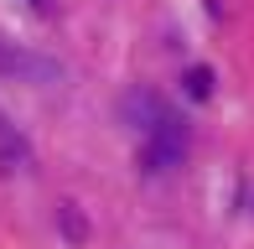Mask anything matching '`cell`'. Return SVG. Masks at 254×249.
Segmentation results:
<instances>
[{"label":"cell","mask_w":254,"mask_h":249,"mask_svg":"<svg viewBox=\"0 0 254 249\" xmlns=\"http://www.w3.org/2000/svg\"><path fill=\"white\" fill-rule=\"evenodd\" d=\"M182 83H187L192 99H207V94H213V67H187V78H182Z\"/></svg>","instance_id":"5"},{"label":"cell","mask_w":254,"mask_h":249,"mask_svg":"<svg viewBox=\"0 0 254 249\" xmlns=\"http://www.w3.org/2000/svg\"><path fill=\"white\" fill-rule=\"evenodd\" d=\"M0 78H16V83H57L63 67H57L52 58H42V52L16 47V42L0 37Z\"/></svg>","instance_id":"2"},{"label":"cell","mask_w":254,"mask_h":249,"mask_svg":"<svg viewBox=\"0 0 254 249\" xmlns=\"http://www.w3.org/2000/svg\"><path fill=\"white\" fill-rule=\"evenodd\" d=\"M26 161H31V151H26V140H21V130L0 115V166H26Z\"/></svg>","instance_id":"4"},{"label":"cell","mask_w":254,"mask_h":249,"mask_svg":"<svg viewBox=\"0 0 254 249\" xmlns=\"http://www.w3.org/2000/svg\"><path fill=\"white\" fill-rule=\"evenodd\" d=\"M187 156V120L182 115H161L151 130H145V151H140V161H145V172H171V166Z\"/></svg>","instance_id":"1"},{"label":"cell","mask_w":254,"mask_h":249,"mask_svg":"<svg viewBox=\"0 0 254 249\" xmlns=\"http://www.w3.org/2000/svg\"><path fill=\"white\" fill-rule=\"evenodd\" d=\"M37 5H42V0H37Z\"/></svg>","instance_id":"6"},{"label":"cell","mask_w":254,"mask_h":249,"mask_svg":"<svg viewBox=\"0 0 254 249\" xmlns=\"http://www.w3.org/2000/svg\"><path fill=\"white\" fill-rule=\"evenodd\" d=\"M161 115H166V104H161L156 94H130V99H125V120H130L135 130H151Z\"/></svg>","instance_id":"3"}]
</instances>
